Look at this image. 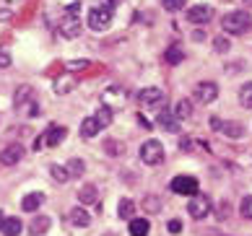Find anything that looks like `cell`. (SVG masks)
Here are the masks:
<instances>
[{"label": "cell", "mask_w": 252, "mask_h": 236, "mask_svg": "<svg viewBox=\"0 0 252 236\" xmlns=\"http://www.w3.org/2000/svg\"><path fill=\"white\" fill-rule=\"evenodd\" d=\"M221 29L231 34V36H239V34H245L252 29V16L247 11H231L221 18Z\"/></svg>", "instance_id": "1"}, {"label": "cell", "mask_w": 252, "mask_h": 236, "mask_svg": "<svg viewBox=\"0 0 252 236\" xmlns=\"http://www.w3.org/2000/svg\"><path fill=\"white\" fill-rule=\"evenodd\" d=\"M112 16H115V8H112V3L91 8V11H89V29H94V31H107L109 24H112Z\"/></svg>", "instance_id": "2"}, {"label": "cell", "mask_w": 252, "mask_h": 236, "mask_svg": "<svg viewBox=\"0 0 252 236\" xmlns=\"http://www.w3.org/2000/svg\"><path fill=\"white\" fill-rule=\"evenodd\" d=\"M141 161L148 164V166H156L164 161V146L158 140H146L141 146Z\"/></svg>", "instance_id": "3"}, {"label": "cell", "mask_w": 252, "mask_h": 236, "mask_svg": "<svg viewBox=\"0 0 252 236\" xmlns=\"http://www.w3.org/2000/svg\"><path fill=\"white\" fill-rule=\"evenodd\" d=\"M188 213L192 215L195 221H200V218H205V215L211 213V197L208 195H195V197H190V203H188Z\"/></svg>", "instance_id": "4"}, {"label": "cell", "mask_w": 252, "mask_h": 236, "mask_svg": "<svg viewBox=\"0 0 252 236\" xmlns=\"http://www.w3.org/2000/svg\"><path fill=\"white\" fill-rule=\"evenodd\" d=\"M172 192L195 197V195H198V179H195V177H188V174L174 177V179H172Z\"/></svg>", "instance_id": "5"}, {"label": "cell", "mask_w": 252, "mask_h": 236, "mask_svg": "<svg viewBox=\"0 0 252 236\" xmlns=\"http://www.w3.org/2000/svg\"><path fill=\"white\" fill-rule=\"evenodd\" d=\"M195 99H198L200 104H211L219 99V86L213 81H205V83H198L195 86Z\"/></svg>", "instance_id": "6"}, {"label": "cell", "mask_w": 252, "mask_h": 236, "mask_svg": "<svg viewBox=\"0 0 252 236\" xmlns=\"http://www.w3.org/2000/svg\"><path fill=\"white\" fill-rule=\"evenodd\" d=\"M21 158H24V148L18 143H11V146H5L3 150H0V164L3 166H16Z\"/></svg>", "instance_id": "7"}, {"label": "cell", "mask_w": 252, "mask_h": 236, "mask_svg": "<svg viewBox=\"0 0 252 236\" xmlns=\"http://www.w3.org/2000/svg\"><path fill=\"white\" fill-rule=\"evenodd\" d=\"M60 34L65 36V39H76V36L81 34V18L65 13V18L60 21Z\"/></svg>", "instance_id": "8"}, {"label": "cell", "mask_w": 252, "mask_h": 236, "mask_svg": "<svg viewBox=\"0 0 252 236\" xmlns=\"http://www.w3.org/2000/svg\"><path fill=\"white\" fill-rule=\"evenodd\" d=\"M213 18V8L211 5H192V8H188V21L190 24H208Z\"/></svg>", "instance_id": "9"}, {"label": "cell", "mask_w": 252, "mask_h": 236, "mask_svg": "<svg viewBox=\"0 0 252 236\" xmlns=\"http://www.w3.org/2000/svg\"><path fill=\"white\" fill-rule=\"evenodd\" d=\"M211 125L216 127V130H221L226 138H242V135H245V125H239V122H221V119L213 117Z\"/></svg>", "instance_id": "10"}, {"label": "cell", "mask_w": 252, "mask_h": 236, "mask_svg": "<svg viewBox=\"0 0 252 236\" xmlns=\"http://www.w3.org/2000/svg\"><path fill=\"white\" fill-rule=\"evenodd\" d=\"M164 91L161 88H156V86H148L143 88L141 93H138V101L143 104V107H154V104H164Z\"/></svg>", "instance_id": "11"}, {"label": "cell", "mask_w": 252, "mask_h": 236, "mask_svg": "<svg viewBox=\"0 0 252 236\" xmlns=\"http://www.w3.org/2000/svg\"><path fill=\"white\" fill-rule=\"evenodd\" d=\"M65 133H68V130H65L63 125H50L47 133H44L42 138H44V143H47L50 148H55V146H60L65 140Z\"/></svg>", "instance_id": "12"}, {"label": "cell", "mask_w": 252, "mask_h": 236, "mask_svg": "<svg viewBox=\"0 0 252 236\" xmlns=\"http://www.w3.org/2000/svg\"><path fill=\"white\" fill-rule=\"evenodd\" d=\"M158 125H161L166 133H177V130H180V119L174 117V112L161 109V112H158Z\"/></svg>", "instance_id": "13"}, {"label": "cell", "mask_w": 252, "mask_h": 236, "mask_svg": "<svg viewBox=\"0 0 252 236\" xmlns=\"http://www.w3.org/2000/svg\"><path fill=\"white\" fill-rule=\"evenodd\" d=\"M50 226H52L50 215H36V218L32 221V226H29V234L32 236H44L50 231Z\"/></svg>", "instance_id": "14"}, {"label": "cell", "mask_w": 252, "mask_h": 236, "mask_svg": "<svg viewBox=\"0 0 252 236\" xmlns=\"http://www.w3.org/2000/svg\"><path fill=\"white\" fill-rule=\"evenodd\" d=\"M42 203H44V195L42 192H32V195H26L24 200H21V207L26 213H36L42 207Z\"/></svg>", "instance_id": "15"}, {"label": "cell", "mask_w": 252, "mask_h": 236, "mask_svg": "<svg viewBox=\"0 0 252 236\" xmlns=\"http://www.w3.org/2000/svg\"><path fill=\"white\" fill-rule=\"evenodd\" d=\"M78 200H81L83 205H96V203H99L96 187H94V184H83L81 190H78Z\"/></svg>", "instance_id": "16"}, {"label": "cell", "mask_w": 252, "mask_h": 236, "mask_svg": "<svg viewBox=\"0 0 252 236\" xmlns=\"http://www.w3.org/2000/svg\"><path fill=\"white\" fill-rule=\"evenodd\" d=\"M29 101H34V91L29 86H21V88H16V96H13V104H16V109H21L26 107Z\"/></svg>", "instance_id": "17"}, {"label": "cell", "mask_w": 252, "mask_h": 236, "mask_svg": "<svg viewBox=\"0 0 252 236\" xmlns=\"http://www.w3.org/2000/svg\"><path fill=\"white\" fill-rule=\"evenodd\" d=\"M70 223L78 226V229H86V226L91 223V215L83 210V207H73L70 210Z\"/></svg>", "instance_id": "18"}, {"label": "cell", "mask_w": 252, "mask_h": 236, "mask_svg": "<svg viewBox=\"0 0 252 236\" xmlns=\"http://www.w3.org/2000/svg\"><path fill=\"white\" fill-rule=\"evenodd\" d=\"M190 115H192V101L190 99H180L174 104V117L177 119H190Z\"/></svg>", "instance_id": "19"}, {"label": "cell", "mask_w": 252, "mask_h": 236, "mask_svg": "<svg viewBox=\"0 0 252 236\" xmlns=\"http://www.w3.org/2000/svg\"><path fill=\"white\" fill-rule=\"evenodd\" d=\"M148 231H151V223H148L146 218H133L130 221V236H148Z\"/></svg>", "instance_id": "20"}, {"label": "cell", "mask_w": 252, "mask_h": 236, "mask_svg": "<svg viewBox=\"0 0 252 236\" xmlns=\"http://www.w3.org/2000/svg\"><path fill=\"white\" fill-rule=\"evenodd\" d=\"M99 133V125H96V119L94 117H86L81 122V138H86V140H91Z\"/></svg>", "instance_id": "21"}, {"label": "cell", "mask_w": 252, "mask_h": 236, "mask_svg": "<svg viewBox=\"0 0 252 236\" xmlns=\"http://www.w3.org/2000/svg\"><path fill=\"white\" fill-rule=\"evenodd\" d=\"M117 215L120 218H125V221H133V215H135V203L133 200H120V205H117Z\"/></svg>", "instance_id": "22"}, {"label": "cell", "mask_w": 252, "mask_h": 236, "mask_svg": "<svg viewBox=\"0 0 252 236\" xmlns=\"http://www.w3.org/2000/svg\"><path fill=\"white\" fill-rule=\"evenodd\" d=\"M21 229H24V223L13 215V218H5V223H3V229H0V231H3L5 236H18Z\"/></svg>", "instance_id": "23"}, {"label": "cell", "mask_w": 252, "mask_h": 236, "mask_svg": "<svg viewBox=\"0 0 252 236\" xmlns=\"http://www.w3.org/2000/svg\"><path fill=\"white\" fill-rule=\"evenodd\" d=\"M94 119H96L99 130H104L109 122H112V107H99V109H96V115H94Z\"/></svg>", "instance_id": "24"}, {"label": "cell", "mask_w": 252, "mask_h": 236, "mask_svg": "<svg viewBox=\"0 0 252 236\" xmlns=\"http://www.w3.org/2000/svg\"><path fill=\"white\" fill-rule=\"evenodd\" d=\"M73 86H76V81H73V75H70V73L55 81V91H58V93H68Z\"/></svg>", "instance_id": "25"}, {"label": "cell", "mask_w": 252, "mask_h": 236, "mask_svg": "<svg viewBox=\"0 0 252 236\" xmlns=\"http://www.w3.org/2000/svg\"><path fill=\"white\" fill-rule=\"evenodd\" d=\"M164 60L169 62V65H177V62H182V60H185V52L180 50V47H169V50L164 52Z\"/></svg>", "instance_id": "26"}, {"label": "cell", "mask_w": 252, "mask_h": 236, "mask_svg": "<svg viewBox=\"0 0 252 236\" xmlns=\"http://www.w3.org/2000/svg\"><path fill=\"white\" fill-rule=\"evenodd\" d=\"M83 169H86V164H83L81 158H70L68 166H65V172H68V177H81Z\"/></svg>", "instance_id": "27"}, {"label": "cell", "mask_w": 252, "mask_h": 236, "mask_svg": "<svg viewBox=\"0 0 252 236\" xmlns=\"http://www.w3.org/2000/svg\"><path fill=\"white\" fill-rule=\"evenodd\" d=\"M239 101L245 109H252V83H245V86L239 88Z\"/></svg>", "instance_id": "28"}, {"label": "cell", "mask_w": 252, "mask_h": 236, "mask_svg": "<svg viewBox=\"0 0 252 236\" xmlns=\"http://www.w3.org/2000/svg\"><path fill=\"white\" fill-rule=\"evenodd\" d=\"M50 174H52V179L55 182H60V184H65L68 182V172H65V166H50Z\"/></svg>", "instance_id": "29"}, {"label": "cell", "mask_w": 252, "mask_h": 236, "mask_svg": "<svg viewBox=\"0 0 252 236\" xmlns=\"http://www.w3.org/2000/svg\"><path fill=\"white\" fill-rule=\"evenodd\" d=\"M239 213L245 215V218H250V221H252V195H245V197H242Z\"/></svg>", "instance_id": "30"}, {"label": "cell", "mask_w": 252, "mask_h": 236, "mask_svg": "<svg viewBox=\"0 0 252 236\" xmlns=\"http://www.w3.org/2000/svg\"><path fill=\"white\" fill-rule=\"evenodd\" d=\"M109 99H115V101L123 104V101H125V93H123V88H109V91L104 93V104H107Z\"/></svg>", "instance_id": "31"}, {"label": "cell", "mask_w": 252, "mask_h": 236, "mask_svg": "<svg viewBox=\"0 0 252 236\" xmlns=\"http://www.w3.org/2000/svg\"><path fill=\"white\" fill-rule=\"evenodd\" d=\"M89 60H73V62H68V65H65V68H68L70 73H78V70H86L89 68Z\"/></svg>", "instance_id": "32"}, {"label": "cell", "mask_w": 252, "mask_h": 236, "mask_svg": "<svg viewBox=\"0 0 252 236\" xmlns=\"http://www.w3.org/2000/svg\"><path fill=\"white\" fill-rule=\"evenodd\" d=\"M185 3H188V0H161V5L166 11H180V8H185Z\"/></svg>", "instance_id": "33"}, {"label": "cell", "mask_w": 252, "mask_h": 236, "mask_svg": "<svg viewBox=\"0 0 252 236\" xmlns=\"http://www.w3.org/2000/svg\"><path fill=\"white\" fill-rule=\"evenodd\" d=\"M213 44H216V52H226L229 50V39H226V36H216V42H213Z\"/></svg>", "instance_id": "34"}, {"label": "cell", "mask_w": 252, "mask_h": 236, "mask_svg": "<svg viewBox=\"0 0 252 236\" xmlns=\"http://www.w3.org/2000/svg\"><path fill=\"white\" fill-rule=\"evenodd\" d=\"M8 65H11V55L5 50H0V68H8Z\"/></svg>", "instance_id": "35"}, {"label": "cell", "mask_w": 252, "mask_h": 236, "mask_svg": "<svg viewBox=\"0 0 252 236\" xmlns=\"http://www.w3.org/2000/svg\"><path fill=\"white\" fill-rule=\"evenodd\" d=\"M107 150H109V156H120V150H123V146H117V143H107Z\"/></svg>", "instance_id": "36"}, {"label": "cell", "mask_w": 252, "mask_h": 236, "mask_svg": "<svg viewBox=\"0 0 252 236\" xmlns=\"http://www.w3.org/2000/svg\"><path fill=\"white\" fill-rule=\"evenodd\" d=\"M166 229H169L172 234H180L182 231V223L180 221H169V223H166Z\"/></svg>", "instance_id": "37"}, {"label": "cell", "mask_w": 252, "mask_h": 236, "mask_svg": "<svg viewBox=\"0 0 252 236\" xmlns=\"http://www.w3.org/2000/svg\"><path fill=\"white\" fill-rule=\"evenodd\" d=\"M219 218H221V221L229 218V203H221V207H219Z\"/></svg>", "instance_id": "38"}, {"label": "cell", "mask_w": 252, "mask_h": 236, "mask_svg": "<svg viewBox=\"0 0 252 236\" xmlns=\"http://www.w3.org/2000/svg\"><path fill=\"white\" fill-rule=\"evenodd\" d=\"M146 207H148V210H158V203H156V197H148V200H146Z\"/></svg>", "instance_id": "39"}, {"label": "cell", "mask_w": 252, "mask_h": 236, "mask_svg": "<svg viewBox=\"0 0 252 236\" xmlns=\"http://www.w3.org/2000/svg\"><path fill=\"white\" fill-rule=\"evenodd\" d=\"M3 223H5V213L0 210V229H3Z\"/></svg>", "instance_id": "40"}]
</instances>
